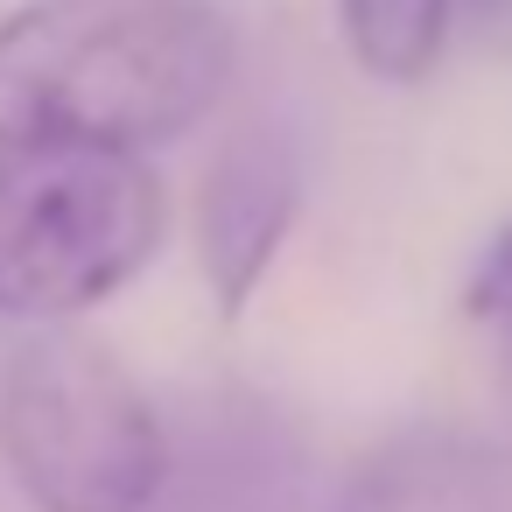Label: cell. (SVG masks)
Wrapping results in <instances>:
<instances>
[{
    "mask_svg": "<svg viewBox=\"0 0 512 512\" xmlns=\"http://www.w3.org/2000/svg\"><path fill=\"white\" fill-rule=\"evenodd\" d=\"M463 309L484 316V323H505L512 316V225H498V239L477 253V267L463 281Z\"/></svg>",
    "mask_w": 512,
    "mask_h": 512,
    "instance_id": "8",
    "label": "cell"
},
{
    "mask_svg": "<svg viewBox=\"0 0 512 512\" xmlns=\"http://www.w3.org/2000/svg\"><path fill=\"white\" fill-rule=\"evenodd\" d=\"M295 211H302V169L281 134L253 127L211 162V176L197 190V260L218 295V316H239L253 302Z\"/></svg>",
    "mask_w": 512,
    "mask_h": 512,
    "instance_id": "5",
    "label": "cell"
},
{
    "mask_svg": "<svg viewBox=\"0 0 512 512\" xmlns=\"http://www.w3.org/2000/svg\"><path fill=\"white\" fill-rule=\"evenodd\" d=\"M463 8V22L470 29H484V36H505L512 29V0H449V15Z\"/></svg>",
    "mask_w": 512,
    "mask_h": 512,
    "instance_id": "9",
    "label": "cell"
},
{
    "mask_svg": "<svg viewBox=\"0 0 512 512\" xmlns=\"http://www.w3.org/2000/svg\"><path fill=\"white\" fill-rule=\"evenodd\" d=\"M169 421L99 344L50 330L0 379V463L36 512H148Z\"/></svg>",
    "mask_w": 512,
    "mask_h": 512,
    "instance_id": "3",
    "label": "cell"
},
{
    "mask_svg": "<svg viewBox=\"0 0 512 512\" xmlns=\"http://www.w3.org/2000/svg\"><path fill=\"white\" fill-rule=\"evenodd\" d=\"M162 239L141 155L0 148V316L64 323L120 295Z\"/></svg>",
    "mask_w": 512,
    "mask_h": 512,
    "instance_id": "2",
    "label": "cell"
},
{
    "mask_svg": "<svg viewBox=\"0 0 512 512\" xmlns=\"http://www.w3.org/2000/svg\"><path fill=\"white\" fill-rule=\"evenodd\" d=\"M225 85L232 22L211 0H29L0 22V148L141 155Z\"/></svg>",
    "mask_w": 512,
    "mask_h": 512,
    "instance_id": "1",
    "label": "cell"
},
{
    "mask_svg": "<svg viewBox=\"0 0 512 512\" xmlns=\"http://www.w3.org/2000/svg\"><path fill=\"white\" fill-rule=\"evenodd\" d=\"M337 29L358 71L379 85H414L442 57L449 0H337Z\"/></svg>",
    "mask_w": 512,
    "mask_h": 512,
    "instance_id": "7",
    "label": "cell"
},
{
    "mask_svg": "<svg viewBox=\"0 0 512 512\" xmlns=\"http://www.w3.org/2000/svg\"><path fill=\"white\" fill-rule=\"evenodd\" d=\"M148 512H316V463L295 414L253 386L190 400Z\"/></svg>",
    "mask_w": 512,
    "mask_h": 512,
    "instance_id": "4",
    "label": "cell"
},
{
    "mask_svg": "<svg viewBox=\"0 0 512 512\" xmlns=\"http://www.w3.org/2000/svg\"><path fill=\"white\" fill-rule=\"evenodd\" d=\"M323 512H512V463L463 428H400Z\"/></svg>",
    "mask_w": 512,
    "mask_h": 512,
    "instance_id": "6",
    "label": "cell"
},
{
    "mask_svg": "<svg viewBox=\"0 0 512 512\" xmlns=\"http://www.w3.org/2000/svg\"><path fill=\"white\" fill-rule=\"evenodd\" d=\"M505 379H512V316H505Z\"/></svg>",
    "mask_w": 512,
    "mask_h": 512,
    "instance_id": "10",
    "label": "cell"
}]
</instances>
